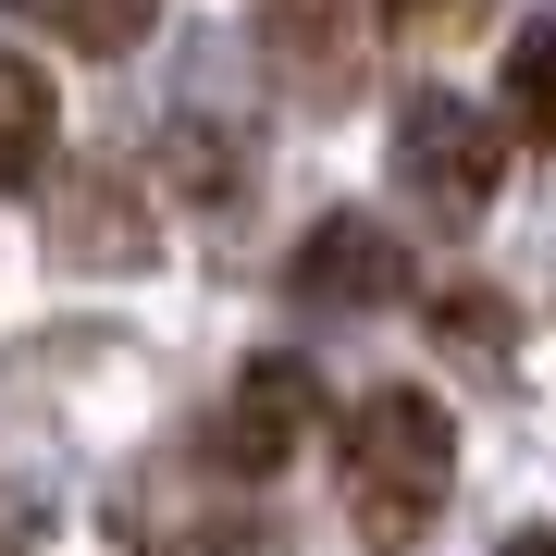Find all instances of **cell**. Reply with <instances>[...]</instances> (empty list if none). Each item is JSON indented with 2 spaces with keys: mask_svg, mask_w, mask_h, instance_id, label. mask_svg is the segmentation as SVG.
<instances>
[{
  "mask_svg": "<svg viewBox=\"0 0 556 556\" xmlns=\"http://www.w3.org/2000/svg\"><path fill=\"white\" fill-rule=\"evenodd\" d=\"M445 482H457L445 408L420 396V383H371V396L346 408V433H334V495L358 519V544H420L433 507H445Z\"/></svg>",
  "mask_w": 556,
  "mask_h": 556,
  "instance_id": "obj_1",
  "label": "cell"
},
{
  "mask_svg": "<svg viewBox=\"0 0 556 556\" xmlns=\"http://www.w3.org/2000/svg\"><path fill=\"white\" fill-rule=\"evenodd\" d=\"M396 186H408L433 223H482V211H495V186H507L495 112H482V100H445V87H433V100H408V112H396Z\"/></svg>",
  "mask_w": 556,
  "mask_h": 556,
  "instance_id": "obj_2",
  "label": "cell"
},
{
  "mask_svg": "<svg viewBox=\"0 0 556 556\" xmlns=\"http://www.w3.org/2000/svg\"><path fill=\"white\" fill-rule=\"evenodd\" d=\"M309 433H321V371H309L298 346H273V358H248V371L223 383V408H211L199 457H211L223 482H273Z\"/></svg>",
  "mask_w": 556,
  "mask_h": 556,
  "instance_id": "obj_3",
  "label": "cell"
},
{
  "mask_svg": "<svg viewBox=\"0 0 556 556\" xmlns=\"http://www.w3.org/2000/svg\"><path fill=\"white\" fill-rule=\"evenodd\" d=\"M285 285H298V309H396L420 273H408V236H383L371 211H321L285 260Z\"/></svg>",
  "mask_w": 556,
  "mask_h": 556,
  "instance_id": "obj_4",
  "label": "cell"
},
{
  "mask_svg": "<svg viewBox=\"0 0 556 556\" xmlns=\"http://www.w3.org/2000/svg\"><path fill=\"white\" fill-rule=\"evenodd\" d=\"M112 532L137 544V556H248V507L236 495H211V482H124V507H112Z\"/></svg>",
  "mask_w": 556,
  "mask_h": 556,
  "instance_id": "obj_5",
  "label": "cell"
},
{
  "mask_svg": "<svg viewBox=\"0 0 556 556\" xmlns=\"http://www.w3.org/2000/svg\"><path fill=\"white\" fill-rule=\"evenodd\" d=\"M371 38H396V0H273V62L298 87H346Z\"/></svg>",
  "mask_w": 556,
  "mask_h": 556,
  "instance_id": "obj_6",
  "label": "cell"
},
{
  "mask_svg": "<svg viewBox=\"0 0 556 556\" xmlns=\"http://www.w3.org/2000/svg\"><path fill=\"white\" fill-rule=\"evenodd\" d=\"M50 149H62V100H50V75H38L25 50H0V186H38Z\"/></svg>",
  "mask_w": 556,
  "mask_h": 556,
  "instance_id": "obj_7",
  "label": "cell"
},
{
  "mask_svg": "<svg viewBox=\"0 0 556 556\" xmlns=\"http://www.w3.org/2000/svg\"><path fill=\"white\" fill-rule=\"evenodd\" d=\"M13 13L38 25V38H75L87 62H124V50L161 25V0H13Z\"/></svg>",
  "mask_w": 556,
  "mask_h": 556,
  "instance_id": "obj_8",
  "label": "cell"
},
{
  "mask_svg": "<svg viewBox=\"0 0 556 556\" xmlns=\"http://www.w3.org/2000/svg\"><path fill=\"white\" fill-rule=\"evenodd\" d=\"M507 124H519L532 149H556V25L507 38Z\"/></svg>",
  "mask_w": 556,
  "mask_h": 556,
  "instance_id": "obj_9",
  "label": "cell"
},
{
  "mask_svg": "<svg viewBox=\"0 0 556 556\" xmlns=\"http://www.w3.org/2000/svg\"><path fill=\"white\" fill-rule=\"evenodd\" d=\"M433 334L482 371H507V298H482V285H433Z\"/></svg>",
  "mask_w": 556,
  "mask_h": 556,
  "instance_id": "obj_10",
  "label": "cell"
},
{
  "mask_svg": "<svg viewBox=\"0 0 556 556\" xmlns=\"http://www.w3.org/2000/svg\"><path fill=\"white\" fill-rule=\"evenodd\" d=\"M495 0H396V38H482Z\"/></svg>",
  "mask_w": 556,
  "mask_h": 556,
  "instance_id": "obj_11",
  "label": "cell"
},
{
  "mask_svg": "<svg viewBox=\"0 0 556 556\" xmlns=\"http://www.w3.org/2000/svg\"><path fill=\"white\" fill-rule=\"evenodd\" d=\"M507 556H556V532H519V544H507Z\"/></svg>",
  "mask_w": 556,
  "mask_h": 556,
  "instance_id": "obj_12",
  "label": "cell"
}]
</instances>
